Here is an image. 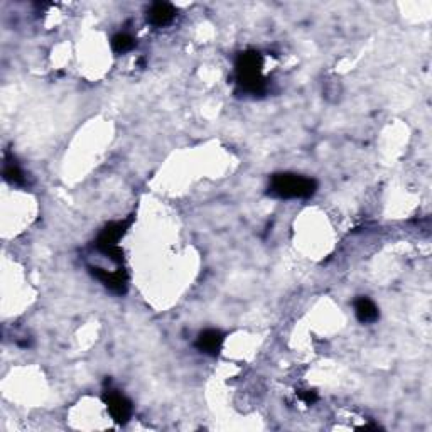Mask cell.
<instances>
[{
	"instance_id": "1",
	"label": "cell",
	"mask_w": 432,
	"mask_h": 432,
	"mask_svg": "<svg viewBox=\"0 0 432 432\" xmlns=\"http://www.w3.org/2000/svg\"><path fill=\"white\" fill-rule=\"evenodd\" d=\"M316 191V179L294 173L274 174L269 182V194L277 200H308Z\"/></svg>"
},
{
	"instance_id": "2",
	"label": "cell",
	"mask_w": 432,
	"mask_h": 432,
	"mask_svg": "<svg viewBox=\"0 0 432 432\" xmlns=\"http://www.w3.org/2000/svg\"><path fill=\"white\" fill-rule=\"evenodd\" d=\"M236 82L240 88L250 95L265 93L267 82L262 76V59L255 51L242 53L236 59Z\"/></svg>"
},
{
	"instance_id": "3",
	"label": "cell",
	"mask_w": 432,
	"mask_h": 432,
	"mask_svg": "<svg viewBox=\"0 0 432 432\" xmlns=\"http://www.w3.org/2000/svg\"><path fill=\"white\" fill-rule=\"evenodd\" d=\"M132 220L133 218H129V220L113 221V223L106 225L100 235H98L97 242H95V247L98 248V252L106 255L112 262L122 263V260H124V252L118 247V240L129 230V227L132 225Z\"/></svg>"
},
{
	"instance_id": "4",
	"label": "cell",
	"mask_w": 432,
	"mask_h": 432,
	"mask_svg": "<svg viewBox=\"0 0 432 432\" xmlns=\"http://www.w3.org/2000/svg\"><path fill=\"white\" fill-rule=\"evenodd\" d=\"M103 402L106 404L110 417L115 420L117 424H120V426L127 424L129 419L132 417V402H130L124 393L118 392V390H105V393H103Z\"/></svg>"
},
{
	"instance_id": "5",
	"label": "cell",
	"mask_w": 432,
	"mask_h": 432,
	"mask_svg": "<svg viewBox=\"0 0 432 432\" xmlns=\"http://www.w3.org/2000/svg\"><path fill=\"white\" fill-rule=\"evenodd\" d=\"M91 274L105 285L106 289H110L115 294H125L127 292V284L129 279L124 269H118L115 272H109V270L100 269V267H91Z\"/></svg>"
},
{
	"instance_id": "6",
	"label": "cell",
	"mask_w": 432,
	"mask_h": 432,
	"mask_svg": "<svg viewBox=\"0 0 432 432\" xmlns=\"http://www.w3.org/2000/svg\"><path fill=\"white\" fill-rule=\"evenodd\" d=\"M223 341H225V336L221 331L205 330L198 335L196 348L201 351V353L209 355V357H216V355L221 351Z\"/></svg>"
},
{
	"instance_id": "7",
	"label": "cell",
	"mask_w": 432,
	"mask_h": 432,
	"mask_svg": "<svg viewBox=\"0 0 432 432\" xmlns=\"http://www.w3.org/2000/svg\"><path fill=\"white\" fill-rule=\"evenodd\" d=\"M176 17V9L169 2H154L147 10V21L154 28H164L169 26Z\"/></svg>"
},
{
	"instance_id": "8",
	"label": "cell",
	"mask_w": 432,
	"mask_h": 432,
	"mask_svg": "<svg viewBox=\"0 0 432 432\" xmlns=\"http://www.w3.org/2000/svg\"><path fill=\"white\" fill-rule=\"evenodd\" d=\"M353 306H355V316H357V319L363 324H372L378 319V317H380L377 304H375L370 297H358Z\"/></svg>"
},
{
	"instance_id": "9",
	"label": "cell",
	"mask_w": 432,
	"mask_h": 432,
	"mask_svg": "<svg viewBox=\"0 0 432 432\" xmlns=\"http://www.w3.org/2000/svg\"><path fill=\"white\" fill-rule=\"evenodd\" d=\"M3 178H6L9 182H12V185H17V186L26 185L24 171L21 169V166H19L14 159L6 160V166H3Z\"/></svg>"
},
{
	"instance_id": "10",
	"label": "cell",
	"mask_w": 432,
	"mask_h": 432,
	"mask_svg": "<svg viewBox=\"0 0 432 432\" xmlns=\"http://www.w3.org/2000/svg\"><path fill=\"white\" fill-rule=\"evenodd\" d=\"M112 48L118 55H124V53L132 51L135 48V39L127 32H118L112 37Z\"/></svg>"
},
{
	"instance_id": "11",
	"label": "cell",
	"mask_w": 432,
	"mask_h": 432,
	"mask_svg": "<svg viewBox=\"0 0 432 432\" xmlns=\"http://www.w3.org/2000/svg\"><path fill=\"white\" fill-rule=\"evenodd\" d=\"M299 397H301V399H303L304 402L308 404V405L314 404L316 400H317V393H316V392H301V393H299Z\"/></svg>"
}]
</instances>
